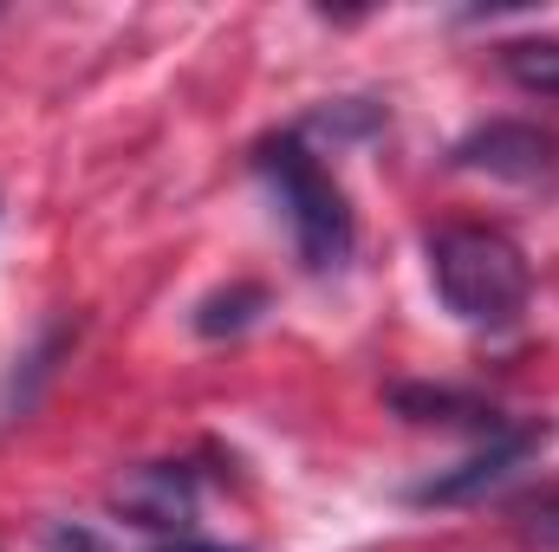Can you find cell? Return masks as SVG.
Returning <instances> with one entry per match:
<instances>
[{
  "label": "cell",
  "instance_id": "cell-1",
  "mask_svg": "<svg viewBox=\"0 0 559 552\" xmlns=\"http://www.w3.org/2000/svg\"><path fill=\"white\" fill-rule=\"evenodd\" d=\"M423 261L436 299L468 325V332H514L527 299H534V267L514 235L488 221H442L423 235Z\"/></svg>",
  "mask_w": 559,
  "mask_h": 552
},
{
  "label": "cell",
  "instance_id": "cell-2",
  "mask_svg": "<svg viewBox=\"0 0 559 552\" xmlns=\"http://www.w3.org/2000/svg\"><path fill=\"white\" fill-rule=\"evenodd\" d=\"M254 176L274 189L280 215L293 228V254L306 274H338L358 248V215L345 202V189L332 182V169L319 163V149L299 131L254 143Z\"/></svg>",
  "mask_w": 559,
  "mask_h": 552
},
{
  "label": "cell",
  "instance_id": "cell-3",
  "mask_svg": "<svg viewBox=\"0 0 559 552\" xmlns=\"http://www.w3.org/2000/svg\"><path fill=\"white\" fill-rule=\"evenodd\" d=\"M547 442H554V422H508V429H495L468 461H455V468H442V475L417 481L404 501H411V507H468V501L508 488V481L547 448Z\"/></svg>",
  "mask_w": 559,
  "mask_h": 552
},
{
  "label": "cell",
  "instance_id": "cell-4",
  "mask_svg": "<svg viewBox=\"0 0 559 552\" xmlns=\"http://www.w3.org/2000/svg\"><path fill=\"white\" fill-rule=\"evenodd\" d=\"M449 169L462 176H495V182H547L559 169V137L521 118H488L449 149Z\"/></svg>",
  "mask_w": 559,
  "mask_h": 552
},
{
  "label": "cell",
  "instance_id": "cell-5",
  "mask_svg": "<svg viewBox=\"0 0 559 552\" xmlns=\"http://www.w3.org/2000/svg\"><path fill=\"white\" fill-rule=\"evenodd\" d=\"M195 501H202V475L189 461H143L131 468L118 488H111V507L131 520V527H150L163 540H176L189 520H195Z\"/></svg>",
  "mask_w": 559,
  "mask_h": 552
},
{
  "label": "cell",
  "instance_id": "cell-6",
  "mask_svg": "<svg viewBox=\"0 0 559 552\" xmlns=\"http://www.w3.org/2000/svg\"><path fill=\"white\" fill-rule=\"evenodd\" d=\"M391 410L404 416V422H423V429H475V435L508 429V416L495 410L488 397L455 391V384H397L391 391Z\"/></svg>",
  "mask_w": 559,
  "mask_h": 552
},
{
  "label": "cell",
  "instance_id": "cell-7",
  "mask_svg": "<svg viewBox=\"0 0 559 552\" xmlns=\"http://www.w3.org/2000/svg\"><path fill=\"white\" fill-rule=\"evenodd\" d=\"M261 312H267V286H254V279H235V286H215L209 299H195L189 325H195L202 338H241V332H248Z\"/></svg>",
  "mask_w": 559,
  "mask_h": 552
},
{
  "label": "cell",
  "instance_id": "cell-8",
  "mask_svg": "<svg viewBox=\"0 0 559 552\" xmlns=\"http://www.w3.org/2000/svg\"><path fill=\"white\" fill-rule=\"evenodd\" d=\"M501 72L534 92V98H559V33H534V39H508L501 46Z\"/></svg>",
  "mask_w": 559,
  "mask_h": 552
},
{
  "label": "cell",
  "instance_id": "cell-9",
  "mask_svg": "<svg viewBox=\"0 0 559 552\" xmlns=\"http://www.w3.org/2000/svg\"><path fill=\"white\" fill-rule=\"evenodd\" d=\"M306 131H332V137H371V131H384V111H378V105H358V98H338V105L312 111V118L299 124V137H306Z\"/></svg>",
  "mask_w": 559,
  "mask_h": 552
},
{
  "label": "cell",
  "instance_id": "cell-10",
  "mask_svg": "<svg viewBox=\"0 0 559 552\" xmlns=\"http://www.w3.org/2000/svg\"><path fill=\"white\" fill-rule=\"evenodd\" d=\"M514 520H521V540H527V547L559 552V494H540V501H527Z\"/></svg>",
  "mask_w": 559,
  "mask_h": 552
},
{
  "label": "cell",
  "instance_id": "cell-11",
  "mask_svg": "<svg viewBox=\"0 0 559 552\" xmlns=\"http://www.w3.org/2000/svg\"><path fill=\"white\" fill-rule=\"evenodd\" d=\"M150 552H241V547H222V540H189V533H176V540H156Z\"/></svg>",
  "mask_w": 559,
  "mask_h": 552
}]
</instances>
